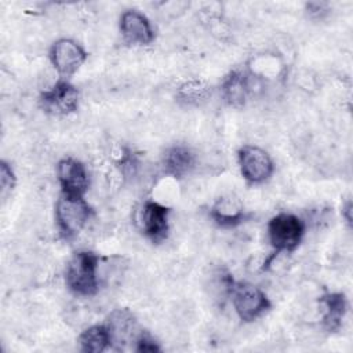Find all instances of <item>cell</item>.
<instances>
[{
  "label": "cell",
  "mask_w": 353,
  "mask_h": 353,
  "mask_svg": "<svg viewBox=\"0 0 353 353\" xmlns=\"http://www.w3.org/2000/svg\"><path fill=\"white\" fill-rule=\"evenodd\" d=\"M99 258L90 251L76 252L66 265L65 280L72 292L80 296H91L98 291Z\"/></svg>",
  "instance_id": "obj_1"
},
{
  "label": "cell",
  "mask_w": 353,
  "mask_h": 353,
  "mask_svg": "<svg viewBox=\"0 0 353 353\" xmlns=\"http://www.w3.org/2000/svg\"><path fill=\"white\" fill-rule=\"evenodd\" d=\"M226 288L239 319L245 323L256 320L272 306L268 295L259 287L251 283L233 281L229 277L226 281Z\"/></svg>",
  "instance_id": "obj_2"
},
{
  "label": "cell",
  "mask_w": 353,
  "mask_h": 353,
  "mask_svg": "<svg viewBox=\"0 0 353 353\" xmlns=\"http://www.w3.org/2000/svg\"><path fill=\"white\" fill-rule=\"evenodd\" d=\"M92 215V208L84 197L61 194L55 204V221L63 239L76 237L87 225Z\"/></svg>",
  "instance_id": "obj_3"
},
{
  "label": "cell",
  "mask_w": 353,
  "mask_h": 353,
  "mask_svg": "<svg viewBox=\"0 0 353 353\" xmlns=\"http://www.w3.org/2000/svg\"><path fill=\"white\" fill-rule=\"evenodd\" d=\"M303 234V221L290 212H280L268 223V239L276 254L294 251L301 244Z\"/></svg>",
  "instance_id": "obj_4"
},
{
  "label": "cell",
  "mask_w": 353,
  "mask_h": 353,
  "mask_svg": "<svg viewBox=\"0 0 353 353\" xmlns=\"http://www.w3.org/2000/svg\"><path fill=\"white\" fill-rule=\"evenodd\" d=\"M239 167L243 178L252 185L262 183L273 174V161L266 150L245 145L239 150L237 154Z\"/></svg>",
  "instance_id": "obj_5"
},
{
  "label": "cell",
  "mask_w": 353,
  "mask_h": 353,
  "mask_svg": "<svg viewBox=\"0 0 353 353\" xmlns=\"http://www.w3.org/2000/svg\"><path fill=\"white\" fill-rule=\"evenodd\" d=\"M50 59L58 74L66 80L81 68L87 59V52L74 40L59 39L50 50Z\"/></svg>",
  "instance_id": "obj_6"
},
{
  "label": "cell",
  "mask_w": 353,
  "mask_h": 353,
  "mask_svg": "<svg viewBox=\"0 0 353 353\" xmlns=\"http://www.w3.org/2000/svg\"><path fill=\"white\" fill-rule=\"evenodd\" d=\"M40 103L43 109L51 114L68 116L77 110L79 91L68 80L62 79L50 90L41 92Z\"/></svg>",
  "instance_id": "obj_7"
},
{
  "label": "cell",
  "mask_w": 353,
  "mask_h": 353,
  "mask_svg": "<svg viewBox=\"0 0 353 353\" xmlns=\"http://www.w3.org/2000/svg\"><path fill=\"white\" fill-rule=\"evenodd\" d=\"M57 175L63 194L84 197L88 190L90 178L87 168L81 161L72 157L59 160L57 165Z\"/></svg>",
  "instance_id": "obj_8"
},
{
  "label": "cell",
  "mask_w": 353,
  "mask_h": 353,
  "mask_svg": "<svg viewBox=\"0 0 353 353\" xmlns=\"http://www.w3.org/2000/svg\"><path fill=\"white\" fill-rule=\"evenodd\" d=\"M168 215V207L153 200L143 203L141 210V228L143 234L153 243H160L167 237L170 229Z\"/></svg>",
  "instance_id": "obj_9"
},
{
  "label": "cell",
  "mask_w": 353,
  "mask_h": 353,
  "mask_svg": "<svg viewBox=\"0 0 353 353\" xmlns=\"http://www.w3.org/2000/svg\"><path fill=\"white\" fill-rule=\"evenodd\" d=\"M123 39L132 46H148L154 40V30L149 19L137 10H127L120 17Z\"/></svg>",
  "instance_id": "obj_10"
},
{
  "label": "cell",
  "mask_w": 353,
  "mask_h": 353,
  "mask_svg": "<svg viewBox=\"0 0 353 353\" xmlns=\"http://www.w3.org/2000/svg\"><path fill=\"white\" fill-rule=\"evenodd\" d=\"M196 164L194 153L182 145L171 146L163 156V165L167 174L179 178L188 175Z\"/></svg>",
  "instance_id": "obj_11"
},
{
  "label": "cell",
  "mask_w": 353,
  "mask_h": 353,
  "mask_svg": "<svg viewBox=\"0 0 353 353\" xmlns=\"http://www.w3.org/2000/svg\"><path fill=\"white\" fill-rule=\"evenodd\" d=\"M320 303L324 307L323 327L328 332L339 330L347 310V301L345 295L342 292H328L321 296Z\"/></svg>",
  "instance_id": "obj_12"
},
{
  "label": "cell",
  "mask_w": 353,
  "mask_h": 353,
  "mask_svg": "<svg viewBox=\"0 0 353 353\" xmlns=\"http://www.w3.org/2000/svg\"><path fill=\"white\" fill-rule=\"evenodd\" d=\"M211 216L222 228L236 226L245 219L243 205L234 197L219 199L211 210Z\"/></svg>",
  "instance_id": "obj_13"
},
{
  "label": "cell",
  "mask_w": 353,
  "mask_h": 353,
  "mask_svg": "<svg viewBox=\"0 0 353 353\" xmlns=\"http://www.w3.org/2000/svg\"><path fill=\"white\" fill-rule=\"evenodd\" d=\"M223 99L232 106L244 105L247 95L250 92V84L247 73L240 70H233L222 83Z\"/></svg>",
  "instance_id": "obj_14"
},
{
  "label": "cell",
  "mask_w": 353,
  "mask_h": 353,
  "mask_svg": "<svg viewBox=\"0 0 353 353\" xmlns=\"http://www.w3.org/2000/svg\"><path fill=\"white\" fill-rule=\"evenodd\" d=\"M79 345L81 352L101 353L112 345V336L108 325L97 324L85 328L79 336Z\"/></svg>",
  "instance_id": "obj_15"
},
{
  "label": "cell",
  "mask_w": 353,
  "mask_h": 353,
  "mask_svg": "<svg viewBox=\"0 0 353 353\" xmlns=\"http://www.w3.org/2000/svg\"><path fill=\"white\" fill-rule=\"evenodd\" d=\"M106 325L109 328L112 342H117V341H124L125 338H128L132 334L135 320H134V316L128 310L119 309V310H114L109 316Z\"/></svg>",
  "instance_id": "obj_16"
},
{
  "label": "cell",
  "mask_w": 353,
  "mask_h": 353,
  "mask_svg": "<svg viewBox=\"0 0 353 353\" xmlns=\"http://www.w3.org/2000/svg\"><path fill=\"white\" fill-rule=\"evenodd\" d=\"M210 94L208 87L199 80H190L183 83L178 90V98L189 105H199L207 99Z\"/></svg>",
  "instance_id": "obj_17"
},
{
  "label": "cell",
  "mask_w": 353,
  "mask_h": 353,
  "mask_svg": "<svg viewBox=\"0 0 353 353\" xmlns=\"http://www.w3.org/2000/svg\"><path fill=\"white\" fill-rule=\"evenodd\" d=\"M0 186H1L3 194H6L7 192H11L15 186L14 171L6 161L0 163Z\"/></svg>",
  "instance_id": "obj_18"
},
{
  "label": "cell",
  "mask_w": 353,
  "mask_h": 353,
  "mask_svg": "<svg viewBox=\"0 0 353 353\" xmlns=\"http://www.w3.org/2000/svg\"><path fill=\"white\" fill-rule=\"evenodd\" d=\"M135 350L137 352H159L160 347L157 346V343L153 339H150L149 336L142 335L137 339Z\"/></svg>",
  "instance_id": "obj_19"
},
{
  "label": "cell",
  "mask_w": 353,
  "mask_h": 353,
  "mask_svg": "<svg viewBox=\"0 0 353 353\" xmlns=\"http://www.w3.org/2000/svg\"><path fill=\"white\" fill-rule=\"evenodd\" d=\"M324 7H325V4H323V3H309L307 4L309 12L310 14H316V15H321L323 12H325Z\"/></svg>",
  "instance_id": "obj_20"
},
{
  "label": "cell",
  "mask_w": 353,
  "mask_h": 353,
  "mask_svg": "<svg viewBox=\"0 0 353 353\" xmlns=\"http://www.w3.org/2000/svg\"><path fill=\"white\" fill-rule=\"evenodd\" d=\"M350 208H352V205H350V201H347L346 207L342 210V211L345 212V219H346V222H347L349 225H350V222H352V221H350V219H352V218H350V211H352Z\"/></svg>",
  "instance_id": "obj_21"
}]
</instances>
